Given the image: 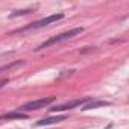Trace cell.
Wrapping results in <instances>:
<instances>
[{
    "label": "cell",
    "mask_w": 129,
    "mask_h": 129,
    "mask_svg": "<svg viewBox=\"0 0 129 129\" xmlns=\"http://www.w3.org/2000/svg\"><path fill=\"white\" fill-rule=\"evenodd\" d=\"M53 102H56V96H50V97H43V99H37V100H30V102H26L23 103L21 106H18L15 111L18 112H30V111H37V109H43L49 105H52Z\"/></svg>",
    "instance_id": "cell-2"
},
{
    "label": "cell",
    "mask_w": 129,
    "mask_h": 129,
    "mask_svg": "<svg viewBox=\"0 0 129 129\" xmlns=\"http://www.w3.org/2000/svg\"><path fill=\"white\" fill-rule=\"evenodd\" d=\"M69 115H55V117H47V118H41L37 121V126H47V124H53V123H59L62 120H66Z\"/></svg>",
    "instance_id": "cell-5"
},
{
    "label": "cell",
    "mask_w": 129,
    "mask_h": 129,
    "mask_svg": "<svg viewBox=\"0 0 129 129\" xmlns=\"http://www.w3.org/2000/svg\"><path fill=\"white\" fill-rule=\"evenodd\" d=\"M27 114H23V112H18V111H12V112H6V114H2L0 115V121H9V120H18V118H26Z\"/></svg>",
    "instance_id": "cell-6"
},
{
    "label": "cell",
    "mask_w": 129,
    "mask_h": 129,
    "mask_svg": "<svg viewBox=\"0 0 129 129\" xmlns=\"http://www.w3.org/2000/svg\"><path fill=\"white\" fill-rule=\"evenodd\" d=\"M6 84H9V79H8V78H5V79H0V88H2V87H5Z\"/></svg>",
    "instance_id": "cell-10"
},
{
    "label": "cell",
    "mask_w": 129,
    "mask_h": 129,
    "mask_svg": "<svg viewBox=\"0 0 129 129\" xmlns=\"http://www.w3.org/2000/svg\"><path fill=\"white\" fill-rule=\"evenodd\" d=\"M32 11H35V8H26V9H20V11H14V12L11 14V17H18V15H26V14H29V12H32Z\"/></svg>",
    "instance_id": "cell-8"
},
{
    "label": "cell",
    "mask_w": 129,
    "mask_h": 129,
    "mask_svg": "<svg viewBox=\"0 0 129 129\" xmlns=\"http://www.w3.org/2000/svg\"><path fill=\"white\" fill-rule=\"evenodd\" d=\"M109 105V102H106V100H90L85 106H82V111H90V109H96V108H102V106H108Z\"/></svg>",
    "instance_id": "cell-7"
},
{
    "label": "cell",
    "mask_w": 129,
    "mask_h": 129,
    "mask_svg": "<svg viewBox=\"0 0 129 129\" xmlns=\"http://www.w3.org/2000/svg\"><path fill=\"white\" fill-rule=\"evenodd\" d=\"M62 18H64V14H62V12L52 14V15H49V17H46V18H41V20H37V21H34V23H30V24H27V26H24V27H21V29H18V30H15V32H26V30L41 29V27H46V26H49V24L58 23V21H59V20H62Z\"/></svg>",
    "instance_id": "cell-3"
},
{
    "label": "cell",
    "mask_w": 129,
    "mask_h": 129,
    "mask_svg": "<svg viewBox=\"0 0 129 129\" xmlns=\"http://www.w3.org/2000/svg\"><path fill=\"white\" fill-rule=\"evenodd\" d=\"M82 32H84V27H73V29H69V30H66V32H62V34H58V35H55V37H50L49 40H46L44 43H41V44L35 49V52L49 49V47H52V46H55V44H59V43H64V41H69V40H72V38L81 35Z\"/></svg>",
    "instance_id": "cell-1"
},
{
    "label": "cell",
    "mask_w": 129,
    "mask_h": 129,
    "mask_svg": "<svg viewBox=\"0 0 129 129\" xmlns=\"http://www.w3.org/2000/svg\"><path fill=\"white\" fill-rule=\"evenodd\" d=\"M20 64H23V61H15V62H11V64H8V66L0 67V73H2V72H5V70H9V69H12V67H15V66H20Z\"/></svg>",
    "instance_id": "cell-9"
},
{
    "label": "cell",
    "mask_w": 129,
    "mask_h": 129,
    "mask_svg": "<svg viewBox=\"0 0 129 129\" xmlns=\"http://www.w3.org/2000/svg\"><path fill=\"white\" fill-rule=\"evenodd\" d=\"M90 100H93V97H81V99H75V100H70V102H64L61 105H55L52 106L49 111L50 112H62V111H69V109H73L76 106H81L84 103H88Z\"/></svg>",
    "instance_id": "cell-4"
}]
</instances>
